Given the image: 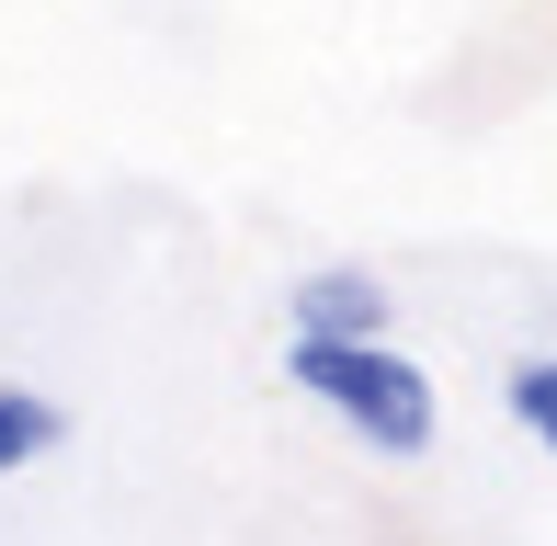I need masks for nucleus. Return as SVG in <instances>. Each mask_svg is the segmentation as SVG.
Returning <instances> with one entry per match:
<instances>
[{
    "instance_id": "2",
    "label": "nucleus",
    "mask_w": 557,
    "mask_h": 546,
    "mask_svg": "<svg viewBox=\"0 0 557 546\" xmlns=\"http://www.w3.org/2000/svg\"><path fill=\"white\" fill-rule=\"evenodd\" d=\"M285 319L296 331H331V342H398V296L375 262H308L285 285Z\"/></svg>"
},
{
    "instance_id": "1",
    "label": "nucleus",
    "mask_w": 557,
    "mask_h": 546,
    "mask_svg": "<svg viewBox=\"0 0 557 546\" xmlns=\"http://www.w3.org/2000/svg\"><path fill=\"white\" fill-rule=\"evenodd\" d=\"M285 387L308 410H331L364 456H433L444 444V387H433V364L421 353H398V342H331V331H285Z\"/></svg>"
},
{
    "instance_id": "4",
    "label": "nucleus",
    "mask_w": 557,
    "mask_h": 546,
    "mask_svg": "<svg viewBox=\"0 0 557 546\" xmlns=\"http://www.w3.org/2000/svg\"><path fill=\"white\" fill-rule=\"evenodd\" d=\"M500 410L523 421V444H546V456H557V353H523L512 376H500Z\"/></svg>"
},
{
    "instance_id": "3",
    "label": "nucleus",
    "mask_w": 557,
    "mask_h": 546,
    "mask_svg": "<svg viewBox=\"0 0 557 546\" xmlns=\"http://www.w3.org/2000/svg\"><path fill=\"white\" fill-rule=\"evenodd\" d=\"M69 444V399H46V387L0 376V479H23V467H46Z\"/></svg>"
}]
</instances>
